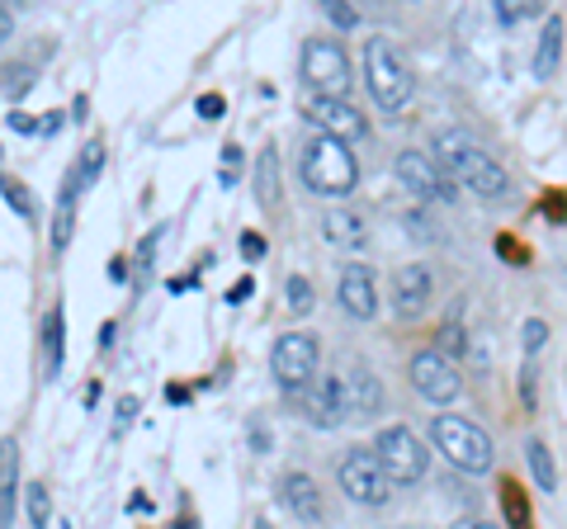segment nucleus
<instances>
[{
  "instance_id": "e433bc0d",
  "label": "nucleus",
  "mask_w": 567,
  "mask_h": 529,
  "mask_svg": "<svg viewBox=\"0 0 567 529\" xmlns=\"http://www.w3.org/2000/svg\"><path fill=\"white\" fill-rule=\"evenodd\" d=\"M10 29H14V14L10 6H0V39H10Z\"/></svg>"
},
{
  "instance_id": "7ed1b4c3",
  "label": "nucleus",
  "mask_w": 567,
  "mask_h": 529,
  "mask_svg": "<svg viewBox=\"0 0 567 529\" xmlns=\"http://www.w3.org/2000/svg\"><path fill=\"white\" fill-rule=\"evenodd\" d=\"M364 81H369V91H374V100L388 114H398L416 91L412 66H406V58L398 52L393 39H369L364 43Z\"/></svg>"
},
{
  "instance_id": "c85d7f7f",
  "label": "nucleus",
  "mask_w": 567,
  "mask_h": 529,
  "mask_svg": "<svg viewBox=\"0 0 567 529\" xmlns=\"http://www.w3.org/2000/svg\"><path fill=\"white\" fill-rule=\"evenodd\" d=\"M322 10H327V20H331V24H341V29H354V24H360V10H350L346 0H327Z\"/></svg>"
},
{
  "instance_id": "2eb2a0df",
  "label": "nucleus",
  "mask_w": 567,
  "mask_h": 529,
  "mask_svg": "<svg viewBox=\"0 0 567 529\" xmlns=\"http://www.w3.org/2000/svg\"><path fill=\"white\" fill-rule=\"evenodd\" d=\"M341 407H346V416H360V421L383 407V387L364 364L350 369V374L341 378Z\"/></svg>"
},
{
  "instance_id": "f8f14e48",
  "label": "nucleus",
  "mask_w": 567,
  "mask_h": 529,
  "mask_svg": "<svg viewBox=\"0 0 567 529\" xmlns=\"http://www.w3.org/2000/svg\"><path fill=\"white\" fill-rule=\"evenodd\" d=\"M298 412H303L312 426L336 431V426L346 421V407H341V378H312L303 393H298Z\"/></svg>"
},
{
  "instance_id": "423d86ee",
  "label": "nucleus",
  "mask_w": 567,
  "mask_h": 529,
  "mask_svg": "<svg viewBox=\"0 0 567 529\" xmlns=\"http://www.w3.org/2000/svg\"><path fill=\"white\" fill-rule=\"evenodd\" d=\"M336 478H341L346 497L360 506H388V497H393V478L383 473L374 449H350L341 458V468H336Z\"/></svg>"
},
{
  "instance_id": "a211bd4d",
  "label": "nucleus",
  "mask_w": 567,
  "mask_h": 529,
  "mask_svg": "<svg viewBox=\"0 0 567 529\" xmlns=\"http://www.w3.org/2000/svg\"><path fill=\"white\" fill-rule=\"evenodd\" d=\"M558 48H563V20H558V14H548L539 52H535V76H539V81H548V76L558 72Z\"/></svg>"
},
{
  "instance_id": "473e14b6",
  "label": "nucleus",
  "mask_w": 567,
  "mask_h": 529,
  "mask_svg": "<svg viewBox=\"0 0 567 529\" xmlns=\"http://www.w3.org/2000/svg\"><path fill=\"white\" fill-rule=\"evenodd\" d=\"M241 256L260 260V256H265V241H260V237H241Z\"/></svg>"
},
{
  "instance_id": "ddd939ff",
  "label": "nucleus",
  "mask_w": 567,
  "mask_h": 529,
  "mask_svg": "<svg viewBox=\"0 0 567 529\" xmlns=\"http://www.w3.org/2000/svg\"><path fill=\"white\" fill-rule=\"evenodd\" d=\"M435 293V274L425 270V264H402L398 279H393V308L402 317H416L425 303H431Z\"/></svg>"
},
{
  "instance_id": "393cba45",
  "label": "nucleus",
  "mask_w": 567,
  "mask_h": 529,
  "mask_svg": "<svg viewBox=\"0 0 567 529\" xmlns=\"http://www.w3.org/2000/svg\"><path fill=\"white\" fill-rule=\"evenodd\" d=\"M525 14H539V0H496V20L502 24H520Z\"/></svg>"
},
{
  "instance_id": "f03ea898",
  "label": "nucleus",
  "mask_w": 567,
  "mask_h": 529,
  "mask_svg": "<svg viewBox=\"0 0 567 529\" xmlns=\"http://www.w3.org/2000/svg\"><path fill=\"white\" fill-rule=\"evenodd\" d=\"M303 185L322 199H346L360 185V162H354L350 143H336V137H322L317 133L312 143L303 147Z\"/></svg>"
},
{
  "instance_id": "b1692460",
  "label": "nucleus",
  "mask_w": 567,
  "mask_h": 529,
  "mask_svg": "<svg viewBox=\"0 0 567 529\" xmlns=\"http://www.w3.org/2000/svg\"><path fill=\"white\" fill-rule=\"evenodd\" d=\"M100 170H104V147H100V143H85V147H81V170L71 175V185H76V189L91 185Z\"/></svg>"
},
{
  "instance_id": "4c0bfd02",
  "label": "nucleus",
  "mask_w": 567,
  "mask_h": 529,
  "mask_svg": "<svg viewBox=\"0 0 567 529\" xmlns=\"http://www.w3.org/2000/svg\"><path fill=\"white\" fill-rule=\"evenodd\" d=\"M62 128V114H43V123H39V133H58Z\"/></svg>"
},
{
  "instance_id": "1a4fd4ad",
  "label": "nucleus",
  "mask_w": 567,
  "mask_h": 529,
  "mask_svg": "<svg viewBox=\"0 0 567 529\" xmlns=\"http://www.w3.org/2000/svg\"><path fill=\"white\" fill-rule=\"evenodd\" d=\"M393 175H398V185H402L406 194H416V199H425V204H454V180H450L445 170H440L435 156H425V152H402L398 166H393Z\"/></svg>"
},
{
  "instance_id": "6ab92c4d",
  "label": "nucleus",
  "mask_w": 567,
  "mask_h": 529,
  "mask_svg": "<svg viewBox=\"0 0 567 529\" xmlns=\"http://www.w3.org/2000/svg\"><path fill=\"white\" fill-rule=\"evenodd\" d=\"M327 241L331 246H346V251H354V246H364V222L346 214V208H336V214H327Z\"/></svg>"
},
{
  "instance_id": "bb28decb",
  "label": "nucleus",
  "mask_w": 567,
  "mask_h": 529,
  "mask_svg": "<svg viewBox=\"0 0 567 529\" xmlns=\"http://www.w3.org/2000/svg\"><path fill=\"white\" fill-rule=\"evenodd\" d=\"M284 293H289V312H298V317H303V312H312V284H308V279H289V284H284Z\"/></svg>"
},
{
  "instance_id": "9b49d317",
  "label": "nucleus",
  "mask_w": 567,
  "mask_h": 529,
  "mask_svg": "<svg viewBox=\"0 0 567 529\" xmlns=\"http://www.w3.org/2000/svg\"><path fill=\"white\" fill-rule=\"evenodd\" d=\"M303 114L317 123V133L336 137V143H354V137H364V114L354 110V104H346V100H322V95H312V100L303 104Z\"/></svg>"
},
{
  "instance_id": "cd10ccee",
  "label": "nucleus",
  "mask_w": 567,
  "mask_h": 529,
  "mask_svg": "<svg viewBox=\"0 0 567 529\" xmlns=\"http://www.w3.org/2000/svg\"><path fill=\"white\" fill-rule=\"evenodd\" d=\"M435 350H440V355H445V360L464 355V350H468V341H464V331H458V322H450L445 331H440V336H435Z\"/></svg>"
},
{
  "instance_id": "39448f33",
  "label": "nucleus",
  "mask_w": 567,
  "mask_h": 529,
  "mask_svg": "<svg viewBox=\"0 0 567 529\" xmlns=\"http://www.w3.org/2000/svg\"><path fill=\"white\" fill-rule=\"evenodd\" d=\"M298 66H303V81L312 85V95H322V100H346L350 85H354L350 58H346V48L336 39L303 43V58H298Z\"/></svg>"
},
{
  "instance_id": "20e7f679",
  "label": "nucleus",
  "mask_w": 567,
  "mask_h": 529,
  "mask_svg": "<svg viewBox=\"0 0 567 529\" xmlns=\"http://www.w3.org/2000/svg\"><path fill=\"white\" fill-rule=\"evenodd\" d=\"M431 439H435V449L445 454L458 473H473V478H477V473L492 468V439L468 416H454V412L435 416L431 421Z\"/></svg>"
},
{
  "instance_id": "9d476101",
  "label": "nucleus",
  "mask_w": 567,
  "mask_h": 529,
  "mask_svg": "<svg viewBox=\"0 0 567 529\" xmlns=\"http://www.w3.org/2000/svg\"><path fill=\"white\" fill-rule=\"evenodd\" d=\"M412 383H416V393L425 402H435V407H445V402H454L458 393H464V378H458L454 360H445L435 345L412 355Z\"/></svg>"
},
{
  "instance_id": "aec40b11",
  "label": "nucleus",
  "mask_w": 567,
  "mask_h": 529,
  "mask_svg": "<svg viewBox=\"0 0 567 529\" xmlns=\"http://www.w3.org/2000/svg\"><path fill=\"white\" fill-rule=\"evenodd\" d=\"M256 194H260L265 208L279 204V152H275V147H265V152L256 156Z\"/></svg>"
},
{
  "instance_id": "7c9ffc66",
  "label": "nucleus",
  "mask_w": 567,
  "mask_h": 529,
  "mask_svg": "<svg viewBox=\"0 0 567 529\" xmlns=\"http://www.w3.org/2000/svg\"><path fill=\"white\" fill-rule=\"evenodd\" d=\"M199 114H204V118H218V114H223V95H204V100H199Z\"/></svg>"
},
{
  "instance_id": "412c9836",
  "label": "nucleus",
  "mask_w": 567,
  "mask_h": 529,
  "mask_svg": "<svg viewBox=\"0 0 567 529\" xmlns=\"http://www.w3.org/2000/svg\"><path fill=\"white\" fill-rule=\"evenodd\" d=\"M62 341H66V322H62V308H52L48 312V322H43V350H48V374L58 378V369H62Z\"/></svg>"
},
{
  "instance_id": "5701e85b",
  "label": "nucleus",
  "mask_w": 567,
  "mask_h": 529,
  "mask_svg": "<svg viewBox=\"0 0 567 529\" xmlns=\"http://www.w3.org/2000/svg\"><path fill=\"white\" fill-rule=\"evenodd\" d=\"M24 506H29V525H33V529H48L52 501H48V487H43V483H29V487H24Z\"/></svg>"
},
{
  "instance_id": "c9c22d12",
  "label": "nucleus",
  "mask_w": 567,
  "mask_h": 529,
  "mask_svg": "<svg viewBox=\"0 0 567 529\" xmlns=\"http://www.w3.org/2000/svg\"><path fill=\"white\" fill-rule=\"evenodd\" d=\"M251 279H241V284H233V293H227V298H233V303H241V298H251Z\"/></svg>"
},
{
  "instance_id": "f704fd0d",
  "label": "nucleus",
  "mask_w": 567,
  "mask_h": 529,
  "mask_svg": "<svg viewBox=\"0 0 567 529\" xmlns=\"http://www.w3.org/2000/svg\"><path fill=\"white\" fill-rule=\"evenodd\" d=\"M454 529H496L492 520H477V516H464V520H454Z\"/></svg>"
},
{
  "instance_id": "6e6552de",
  "label": "nucleus",
  "mask_w": 567,
  "mask_h": 529,
  "mask_svg": "<svg viewBox=\"0 0 567 529\" xmlns=\"http://www.w3.org/2000/svg\"><path fill=\"white\" fill-rule=\"evenodd\" d=\"M374 458L383 464V473L393 478V487L398 483H421L425 478V445L421 439L406 431V426H388V431H379V439H374Z\"/></svg>"
},
{
  "instance_id": "4be33fe9",
  "label": "nucleus",
  "mask_w": 567,
  "mask_h": 529,
  "mask_svg": "<svg viewBox=\"0 0 567 529\" xmlns=\"http://www.w3.org/2000/svg\"><path fill=\"white\" fill-rule=\"evenodd\" d=\"M529 468H535V483L544 487V491H554V454H548V445L544 439H529Z\"/></svg>"
},
{
  "instance_id": "c756f323",
  "label": "nucleus",
  "mask_w": 567,
  "mask_h": 529,
  "mask_svg": "<svg viewBox=\"0 0 567 529\" xmlns=\"http://www.w3.org/2000/svg\"><path fill=\"white\" fill-rule=\"evenodd\" d=\"M548 341V326L539 322V317H535V322H525V350H539Z\"/></svg>"
},
{
  "instance_id": "2f4dec72",
  "label": "nucleus",
  "mask_w": 567,
  "mask_h": 529,
  "mask_svg": "<svg viewBox=\"0 0 567 529\" xmlns=\"http://www.w3.org/2000/svg\"><path fill=\"white\" fill-rule=\"evenodd\" d=\"M10 128H14V133H39V123H33L29 114L14 110V114H10Z\"/></svg>"
},
{
  "instance_id": "72a5a7b5",
  "label": "nucleus",
  "mask_w": 567,
  "mask_h": 529,
  "mask_svg": "<svg viewBox=\"0 0 567 529\" xmlns=\"http://www.w3.org/2000/svg\"><path fill=\"white\" fill-rule=\"evenodd\" d=\"M237 156H241L237 147H227V152H223V180H233V175H237Z\"/></svg>"
},
{
  "instance_id": "dca6fc26",
  "label": "nucleus",
  "mask_w": 567,
  "mask_h": 529,
  "mask_svg": "<svg viewBox=\"0 0 567 529\" xmlns=\"http://www.w3.org/2000/svg\"><path fill=\"white\" fill-rule=\"evenodd\" d=\"M284 506L303 525H322V487H317L308 473H289V478H284Z\"/></svg>"
},
{
  "instance_id": "4468645a",
  "label": "nucleus",
  "mask_w": 567,
  "mask_h": 529,
  "mask_svg": "<svg viewBox=\"0 0 567 529\" xmlns=\"http://www.w3.org/2000/svg\"><path fill=\"white\" fill-rule=\"evenodd\" d=\"M341 308L350 317H360V322H369V317L379 312V289H374V274L364 270V264H346V274H341Z\"/></svg>"
},
{
  "instance_id": "0eeeda50",
  "label": "nucleus",
  "mask_w": 567,
  "mask_h": 529,
  "mask_svg": "<svg viewBox=\"0 0 567 529\" xmlns=\"http://www.w3.org/2000/svg\"><path fill=\"white\" fill-rule=\"evenodd\" d=\"M270 369H275L284 393H303L317 378V336H308V331H284L270 350Z\"/></svg>"
},
{
  "instance_id": "f257e3e1",
  "label": "nucleus",
  "mask_w": 567,
  "mask_h": 529,
  "mask_svg": "<svg viewBox=\"0 0 567 529\" xmlns=\"http://www.w3.org/2000/svg\"><path fill=\"white\" fill-rule=\"evenodd\" d=\"M435 162L454 180V189H468V194H477V199H487V204H496V199H506L511 194V175L502 170V162L487 156L464 128H445L435 137Z\"/></svg>"
},
{
  "instance_id": "f3484780",
  "label": "nucleus",
  "mask_w": 567,
  "mask_h": 529,
  "mask_svg": "<svg viewBox=\"0 0 567 529\" xmlns=\"http://www.w3.org/2000/svg\"><path fill=\"white\" fill-rule=\"evenodd\" d=\"M14 497H20V445L0 439V529H10Z\"/></svg>"
},
{
  "instance_id": "a878e982",
  "label": "nucleus",
  "mask_w": 567,
  "mask_h": 529,
  "mask_svg": "<svg viewBox=\"0 0 567 529\" xmlns=\"http://www.w3.org/2000/svg\"><path fill=\"white\" fill-rule=\"evenodd\" d=\"M0 189H6V204L14 208L20 218H33V204H29V189L20 180H10V175H0Z\"/></svg>"
}]
</instances>
